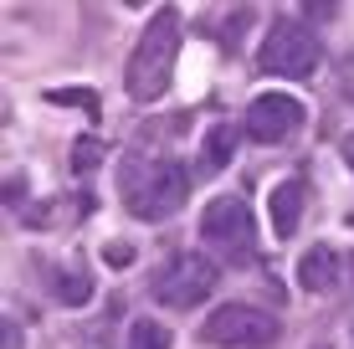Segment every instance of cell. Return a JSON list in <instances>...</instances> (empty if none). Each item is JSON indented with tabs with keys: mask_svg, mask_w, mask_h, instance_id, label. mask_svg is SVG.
<instances>
[{
	"mask_svg": "<svg viewBox=\"0 0 354 349\" xmlns=\"http://www.w3.org/2000/svg\"><path fill=\"white\" fill-rule=\"evenodd\" d=\"M175 52H180V10H154L149 26H144L139 46L129 57V72H124V88L129 98L139 103H154L160 93L169 88V72H175Z\"/></svg>",
	"mask_w": 354,
	"mask_h": 349,
	"instance_id": "cell-1",
	"label": "cell"
},
{
	"mask_svg": "<svg viewBox=\"0 0 354 349\" xmlns=\"http://www.w3.org/2000/svg\"><path fill=\"white\" fill-rule=\"evenodd\" d=\"M124 196H129V211L139 221H165V216H175L185 206L190 175L175 160H154V164H144V170H133L124 180Z\"/></svg>",
	"mask_w": 354,
	"mask_h": 349,
	"instance_id": "cell-2",
	"label": "cell"
},
{
	"mask_svg": "<svg viewBox=\"0 0 354 349\" xmlns=\"http://www.w3.org/2000/svg\"><path fill=\"white\" fill-rule=\"evenodd\" d=\"M324 62V46L303 21H277L272 31L262 36V52H257V67L272 72V77H313Z\"/></svg>",
	"mask_w": 354,
	"mask_h": 349,
	"instance_id": "cell-3",
	"label": "cell"
},
{
	"mask_svg": "<svg viewBox=\"0 0 354 349\" xmlns=\"http://www.w3.org/2000/svg\"><path fill=\"white\" fill-rule=\"evenodd\" d=\"M201 242L221 262H247L252 247H257V226H252L247 200L241 196H216L201 216Z\"/></svg>",
	"mask_w": 354,
	"mask_h": 349,
	"instance_id": "cell-4",
	"label": "cell"
},
{
	"mask_svg": "<svg viewBox=\"0 0 354 349\" xmlns=\"http://www.w3.org/2000/svg\"><path fill=\"white\" fill-rule=\"evenodd\" d=\"M277 339V319L252 303H221L201 323V344L211 349H262Z\"/></svg>",
	"mask_w": 354,
	"mask_h": 349,
	"instance_id": "cell-5",
	"label": "cell"
},
{
	"mask_svg": "<svg viewBox=\"0 0 354 349\" xmlns=\"http://www.w3.org/2000/svg\"><path fill=\"white\" fill-rule=\"evenodd\" d=\"M216 287V262L201 257V252H180V257H169L160 272H154V287L149 293L160 298L165 308H195L205 303Z\"/></svg>",
	"mask_w": 354,
	"mask_h": 349,
	"instance_id": "cell-6",
	"label": "cell"
},
{
	"mask_svg": "<svg viewBox=\"0 0 354 349\" xmlns=\"http://www.w3.org/2000/svg\"><path fill=\"white\" fill-rule=\"evenodd\" d=\"M303 129V103L288 93H262L247 103V134L257 144H283Z\"/></svg>",
	"mask_w": 354,
	"mask_h": 349,
	"instance_id": "cell-7",
	"label": "cell"
},
{
	"mask_svg": "<svg viewBox=\"0 0 354 349\" xmlns=\"http://www.w3.org/2000/svg\"><path fill=\"white\" fill-rule=\"evenodd\" d=\"M339 272H344V257H339L334 247H308L298 262V283L308 287V293H328V287H339Z\"/></svg>",
	"mask_w": 354,
	"mask_h": 349,
	"instance_id": "cell-8",
	"label": "cell"
},
{
	"mask_svg": "<svg viewBox=\"0 0 354 349\" xmlns=\"http://www.w3.org/2000/svg\"><path fill=\"white\" fill-rule=\"evenodd\" d=\"M303 200H308V190H303V180H283V185L272 190V200H267V206H272V232L288 236L298 232V221H303Z\"/></svg>",
	"mask_w": 354,
	"mask_h": 349,
	"instance_id": "cell-9",
	"label": "cell"
},
{
	"mask_svg": "<svg viewBox=\"0 0 354 349\" xmlns=\"http://www.w3.org/2000/svg\"><path fill=\"white\" fill-rule=\"evenodd\" d=\"M236 139H241L236 124H216L211 134H205V144H201V164H205V170H226V160H231V149H236Z\"/></svg>",
	"mask_w": 354,
	"mask_h": 349,
	"instance_id": "cell-10",
	"label": "cell"
},
{
	"mask_svg": "<svg viewBox=\"0 0 354 349\" xmlns=\"http://www.w3.org/2000/svg\"><path fill=\"white\" fill-rule=\"evenodd\" d=\"M169 344H175V339H169V329H165L160 319H133L124 349H169Z\"/></svg>",
	"mask_w": 354,
	"mask_h": 349,
	"instance_id": "cell-11",
	"label": "cell"
},
{
	"mask_svg": "<svg viewBox=\"0 0 354 349\" xmlns=\"http://www.w3.org/2000/svg\"><path fill=\"white\" fill-rule=\"evenodd\" d=\"M57 298H62V303H88V298H93V283L77 278V272H57Z\"/></svg>",
	"mask_w": 354,
	"mask_h": 349,
	"instance_id": "cell-12",
	"label": "cell"
},
{
	"mask_svg": "<svg viewBox=\"0 0 354 349\" xmlns=\"http://www.w3.org/2000/svg\"><path fill=\"white\" fill-rule=\"evenodd\" d=\"M97 164H103V144H97V139H77V144H72V170H97Z\"/></svg>",
	"mask_w": 354,
	"mask_h": 349,
	"instance_id": "cell-13",
	"label": "cell"
},
{
	"mask_svg": "<svg viewBox=\"0 0 354 349\" xmlns=\"http://www.w3.org/2000/svg\"><path fill=\"white\" fill-rule=\"evenodd\" d=\"M52 103H72V108H88V113H97V98H93V93H77V88H57Z\"/></svg>",
	"mask_w": 354,
	"mask_h": 349,
	"instance_id": "cell-14",
	"label": "cell"
},
{
	"mask_svg": "<svg viewBox=\"0 0 354 349\" xmlns=\"http://www.w3.org/2000/svg\"><path fill=\"white\" fill-rule=\"evenodd\" d=\"M103 262H108V267H129V262H133V247H129V242H108V247H103Z\"/></svg>",
	"mask_w": 354,
	"mask_h": 349,
	"instance_id": "cell-15",
	"label": "cell"
},
{
	"mask_svg": "<svg viewBox=\"0 0 354 349\" xmlns=\"http://www.w3.org/2000/svg\"><path fill=\"white\" fill-rule=\"evenodd\" d=\"M0 349H21V323L0 319Z\"/></svg>",
	"mask_w": 354,
	"mask_h": 349,
	"instance_id": "cell-16",
	"label": "cell"
},
{
	"mask_svg": "<svg viewBox=\"0 0 354 349\" xmlns=\"http://www.w3.org/2000/svg\"><path fill=\"white\" fill-rule=\"evenodd\" d=\"M339 154H344V164H349V170H354V134H349L344 144H339Z\"/></svg>",
	"mask_w": 354,
	"mask_h": 349,
	"instance_id": "cell-17",
	"label": "cell"
},
{
	"mask_svg": "<svg viewBox=\"0 0 354 349\" xmlns=\"http://www.w3.org/2000/svg\"><path fill=\"white\" fill-rule=\"evenodd\" d=\"M349 339H354V329H349Z\"/></svg>",
	"mask_w": 354,
	"mask_h": 349,
	"instance_id": "cell-18",
	"label": "cell"
}]
</instances>
